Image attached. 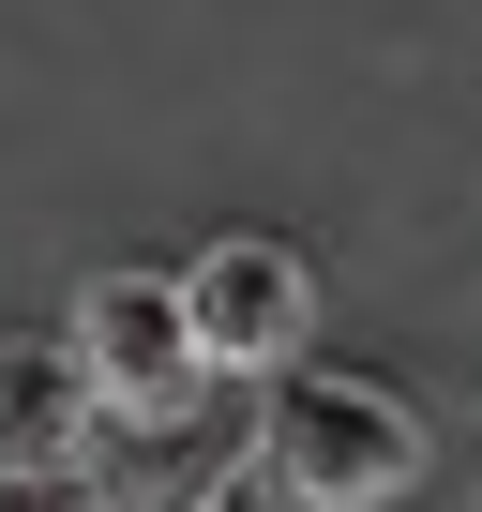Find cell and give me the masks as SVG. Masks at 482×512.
<instances>
[{"instance_id": "obj_3", "label": "cell", "mask_w": 482, "mask_h": 512, "mask_svg": "<svg viewBox=\"0 0 482 512\" xmlns=\"http://www.w3.org/2000/svg\"><path fill=\"white\" fill-rule=\"evenodd\" d=\"M181 302H196L211 377H257V392H272V377H302V332H317V272H302V241H272V226L196 241Z\"/></svg>"}, {"instance_id": "obj_4", "label": "cell", "mask_w": 482, "mask_h": 512, "mask_svg": "<svg viewBox=\"0 0 482 512\" xmlns=\"http://www.w3.org/2000/svg\"><path fill=\"white\" fill-rule=\"evenodd\" d=\"M106 452V392L76 362V332H0V482L16 467H91Z\"/></svg>"}, {"instance_id": "obj_7", "label": "cell", "mask_w": 482, "mask_h": 512, "mask_svg": "<svg viewBox=\"0 0 482 512\" xmlns=\"http://www.w3.org/2000/svg\"><path fill=\"white\" fill-rule=\"evenodd\" d=\"M211 512H302V497H287V482H257V467H241V482H226Z\"/></svg>"}, {"instance_id": "obj_1", "label": "cell", "mask_w": 482, "mask_h": 512, "mask_svg": "<svg viewBox=\"0 0 482 512\" xmlns=\"http://www.w3.org/2000/svg\"><path fill=\"white\" fill-rule=\"evenodd\" d=\"M241 452H257V482H287L302 512H377V497L422 482V407L377 392V377L302 362V377L257 392V437H241Z\"/></svg>"}, {"instance_id": "obj_2", "label": "cell", "mask_w": 482, "mask_h": 512, "mask_svg": "<svg viewBox=\"0 0 482 512\" xmlns=\"http://www.w3.org/2000/svg\"><path fill=\"white\" fill-rule=\"evenodd\" d=\"M61 332H76V362H91L106 422H196V392H211V347H196V302H181V272H91Z\"/></svg>"}, {"instance_id": "obj_5", "label": "cell", "mask_w": 482, "mask_h": 512, "mask_svg": "<svg viewBox=\"0 0 482 512\" xmlns=\"http://www.w3.org/2000/svg\"><path fill=\"white\" fill-rule=\"evenodd\" d=\"M106 512H211L241 467H257V452H211L196 422H106Z\"/></svg>"}, {"instance_id": "obj_6", "label": "cell", "mask_w": 482, "mask_h": 512, "mask_svg": "<svg viewBox=\"0 0 482 512\" xmlns=\"http://www.w3.org/2000/svg\"><path fill=\"white\" fill-rule=\"evenodd\" d=\"M0 512H106V467H16Z\"/></svg>"}]
</instances>
